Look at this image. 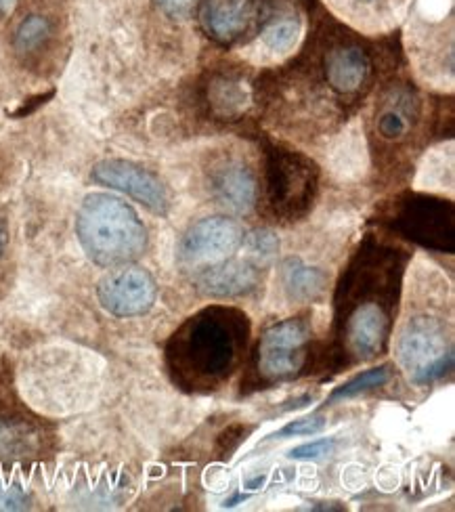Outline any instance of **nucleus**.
Returning a JSON list of instances; mask_svg holds the SVG:
<instances>
[{"label": "nucleus", "mask_w": 455, "mask_h": 512, "mask_svg": "<svg viewBox=\"0 0 455 512\" xmlns=\"http://www.w3.org/2000/svg\"><path fill=\"white\" fill-rule=\"evenodd\" d=\"M248 340L244 313L212 307L191 319L170 338L166 359L175 380L189 389H214L240 364Z\"/></svg>", "instance_id": "f257e3e1"}, {"label": "nucleus", "mask_w": 455, "mask_h": 512, "mask_svg": "<svg viewBox=\"0 0 455 512\" xmlns=\"http://www.w3.org/2000/svg\"><path fill=\"white\" fill-rule=\"evenodd\" d=\"M78 240L86 256L99 267H122L137 261L147 248V229L126 202L91 194L76 217Z\"/></svg>", "instance_id": "f03ea898"}, {"label": "nucleus", "mask_w": 455, "mask_h": 512, "mask_svg": "<svg viewBox=\"0 0 455 512\" xmlns=\"http://www.w3.org/2000/svg\"><path fill=\"white\" fill-rule=\"evenodd\" d=\"M390 288H395L393 282L378 286L376 275L367 273V269H353L351 280L344 286L346 298L355 303L342 319L344 343L357 359L367 361L380 355L388 343L393 328Z\"/></svg>", "instance_id": "7ed1b4c3"}, {"label": "nucleus", "mask_w": 455, "mask_h": 512, "mask_svg": "<svg viewBox=\"0 0 455 512\" xmlns=\"http://www.w3.org/2000/svg\"><path fill=\"white\" fill-rule=\"evenodd\" d=\"M399 361L409 380L426 387L453 366V343L443 319L435 315L409 317L399 336Z\"/></svg>", "instance_id": "20e7f679"}, {"label": "nucleus", "mask_w": 455, "mask_h": 512, "mask_svg": "<svg viewBox=\"0 0 455 512\" xmlns=\"http://www.w3.org/2000/svg\"><path fill=\"white\" fill-rule=\"evenodd\" d=\"M317 166L305 156L275 149L267 160V206L275 219L294 221L311 208L317 194Z\"/></svg>", "instance_id": "39448f33"}, {"label": "nucleus", "mask_w": 455, "mask_h": 512, "mask_svg": "<svg viewBox=\"0 0 455 512\" xmlns=\"http://www.w3.org/2000/svg\"><path fill=\"white\" fill-rule=\"evenodd\" d=\"M277 7L279 0H202L200 21L212 40L233 47L279 17Z\"/></svg>", "instance_id": "423d86ee"}, {"label": "nucleus", "mask_w": 455, "mask_h": 512, "mask_svg": "<svg viewBox=\"0 0 455 512\" xmlns=\"http://www.w3.org/2000/svg\"><path fill=\"white\" fill-rule=\"evenodd\" d=\"M311 328L305 319H286L271 326L256 349V368L265 380H286L296 376L307 359Z\"/></svg>", "instance_id": "0eeeda50"}, {"label": "nucleus", "mask_w": 455, "mask_h": 512, "mask_svg": "<svg viewBox=\"0 0 455 512\" xmlns=\"http://www.w3.org/2000/svg\"><path fill=\"white\" fill-rule=\"evenodd\" d=\"M244 236V227L233 219H202L198 223H193L181 240V263L195 271L219 265L242 248Z\"/></svg>", "instance_id": "6e6552de"}, {"label": "nucleus", "mask_w": 455, "mask_h": 512, "mask_svg": "<svg viewBox=\"0 0 455 512\" xmlns=\"http://www.w3.org/2000/svg\"><path fill=\"white\" fill-rule=\"evenodd\" d=\"M97 296L101 307L116 317H137L156 303V280L141 267L122 265L99 282Z\"/></svg>", "instance_id": "1a4fd4ad"}, {"label": "nucleus", "mask_w": 455, "mask_h": 512, "mask_svg": "<svg viewBox=\"0 0 455 512\" xmlns=\"http://www.w3.org/2000/svg\"><path fill=\"white\" fill-rule=\"evenodd\" d=\"M93 181L122 191L156 215H166L170 208V194L162 179L135 162L103 160L93 168Z\"/></svg>", "instance_id": "9d476101"}, {"label": "nucleus", "mask_w": 455, "mask_h": 512, "mask_svg": "<svg viewBox=\"0 0 455 512\" xmlns=\"http://www.w3.org/2000/svg\"><path fill=\"white\" fill-rule=\"evenodd\" d=\"M325 87L338 97H357L372 78V57L357 42H334L323 53Z\"/></svg>", "instance_id": "9b49d317"}, {"label": "nucleus", "mask_w": 455, "mask_h": 512, "mask_svg": "<svg viewBox=\"0 0 455 512\" xmlns=\"http://www.w3.org/2000/svg\"><path fill=\"white\" fill-rule=\"evenodd\" d=\"M208 183L216 202L233 212H248L258 198V183L250 164L237 156L214 160L208 170Z\"/></svg>", "instance_id": "f8f14e48"}, {"label": "nucleus", "mask_w": 455, "mask_h": 512, "mask_svg": "<svg viewBox=\"0 0 455 512\" xmlns=\"http://www.w3.org/2000/svg\"><path fill=\"white\" fill-rule=\"evenodd\" d=\"M401 227L426 248L453 250V215L451 206L439 200H414L401 212Z\"/></svg>", "instance_id": "ddd939ff"}, {"label": "nucleus", "mask_w": 455, "mask_h": 512, "mask_svg": "<svg viewBox=\"0 0 455 512\" xmlns=\"http://www.w3.org/2000/svg\"><path fill=\"white\" fill-rule=\"evenodd\" d=\"M263 267L252 263L248 256H229L227 261L206 267L195 275V286L200 292L216 298H231L252 292L263 275Z\"/></svg>", "instance_id": "4468645a"}, {"label": "nucleus", "mask_w": 455, "mask_h": 512, "mask_svg": "<svg viewBox=\"0 0 455 512\" xmlns=\"http://www.w3.org/2000/svg\"><path fill=\"white\" fill-rule=\"evenodd\" d=\"M302 34V24L296 15H279L260 30L256 38V53L260 57L277 59L281 55H288L298 45V38Z\"/></svg>", "instance_id": "2eb2a0df"}, {"label": "nucleus", "mask_w": 455, "mask_h": 512, "mask_svg": "<svg viewBox=\"0 0 455 512\" xmlns=\"http://www.w3.org/2000/svg\"><path fill=\"white\" fill-rule=\"evenodd\" d=\"M414 124V103L407 93H395L386 103L376 118L378 135L386 141H401L409 135Z\"/></svg>", "instance_id": "dca6fc26"}, {"label": "nucleus", "mask_w": 455, "mask_h": 512, "mask_svg": "<svg viewBox=\"0 0 455 512\" xmlns=\"http://www.w3.org/2000/svg\"><path fill=\"white\" fill-rule=\"evenodd\" d=\"M36 450L38 435L28 422L0 416V460H21Z\"/></svg>", "instance_id": "f3484780"}, {"label": "nucleus", "mask_w": 455, "mask_h": 512, "mask_svg": "<svg viewBox=\"0 0 455 512\" xmlns=\"http://www.w3.org/2000/svg\"><path fill=\"white\" fill-rule=\"evenodd\" d=\"M325 282L328 277L321 269L309 267L298 259H290L284 265V286L292 301H313L323 292Z\"/></svg>", "instance_id": "a211bd4d"}, {"label": "nucleus", "mask_w": 455, "mask_h": 512, "mask_svg": "<svg viewBox=\"0 0 455 512\" xmlns=\"http://www.w3.org/2000/svg\"><path fill=\"white\" fill-rule=\"evenodd\" d=\"M51 38H53V24L49 21V17L32 13L17 24L13 34V49L21 57H34L42 49H47Z\"/></svg>", "instance_id": "6ab92c4d"}, {"label": "nucleus", "mask_w": 455, "mask_h": 512, "mask_svg": "<svg viewBox=\"0 0 455 512\" xmlns=\"http://www.w3.org/2000/svg\"><path fill=\"white\" fill-rule=\"evenodd\" d=\"M250 95L240 80L219 78L210 84V105L223 118H235L246 110Z\"/></svg>", "instance_id": "aec40b11"}, {"label": "nucleus", "mask_w": 455, "mask_h": 512, "mask_svg": "<svg viewBox=\"0 0 455 512\" xmlns=\"http://www.w3.org/2000/svg\"><path fill=\"white\" fill-rule=\"evenodd\" d=\"M390 380V368L388 366H378L367 372L357 374L355 378H351L349 382H344L342 387L334 389L330 395V403L338 401V399H351L357 395H363L367 391H374L378 387H384V384Z\"/></svg>", "instance_id": "412c9836"}, {"label": "nucleus", "mask_w": 455, "mask_h": 512, "mask_svg": "<svg viewBox=\"0 0 455 512\" xmlns=\"http://www.w3.org/2000/svg\"><path fill=\"white\" fill-rule=\"evenodd\" d=\"M242 248H244V252H242L244 256H248L252 263L265 269L275 259V254L279 250V240L273 236V231L260 229V231L250 233V236H244Z\"/></svg>", "instance_id": "4be33fe9"}, {"label": "nucleus", "mask_w": 455, "mask_h": 512, "mask_svg": "<svg viewBox=\"0 0 455 512\" xmlns=\"http://www.w3.org/2000/svg\"><path fill=\"white\" fill-rule=\"evenodd\" d=\"M325 429V418L313 416V418H302L286 424L284 429H279L271 439H288V437H302V435H317Z\"/></svg>", "instance_id": "5701e85b"}, {"label": "nucleus", "mask_w": 455, "mask_h": 512, "mask_svg": "<svg viewBox=\"0 0 455 512\" xmlns=\"http://www.w3.org/2000/svg\"><path fill=\"white\" fill-rule=\"evenodd\" d=\"M336 441L334 439H319L313 443H305L300 447H294L290 452V458L294 460H321L334 452Z\"/></svg>", "instance_id": "b1692460"}, {"label": "nucleus", "mask_w": 455, "mask_h": 512, "mask_svg": "<svg viewBox=\"0 0 455 512\" xmlns=\"http://www.w3.org/2000/svg\"><path fill=\"white\" fill-rule=\"evenodd\" d=\"M30 496L19 485H7L0 481V510H26Z\"/></svg>", "instance_id": "393cba45"}, {"label": "nucleus", "mask_w": 455, "mask_h": 512, "mask_svg": "<svg viewBox=\"0 0 455 512\" xmlns=\"http://www.w3.org/2000/svg\"><path fill=\"white\" fill-rule=\"evenodd\" d=\"M158 3H160V7H164L170 13H181V11L189 9L193 0H158Z\"/></svg>", "instance_id": "a878e982"}, {"label": "nucleus", "mask_w": 455, "mask_h": 512, "mask_svg": "<svg viewBox=\"0 0 455 512\" xmlns=\"http://www.w3.org/2000/svg\"><path fill=\"white\" fill-rule=\"evenodd\" d=\"M13 5H15V0H0V17H5Z\"/></svg>", "instance_id": "bb28decb"}, {"label": "nucleus", "mask_w": 455, "mask_h": 512, "mask_svg": "<svg viewBox=\"0 0 455 512\" xmlns=\"http://www.w3.org/2000/svg\"><path fill=\"white\" fill-rule=\"evenodd\" d=\"M5 242H7V236H5V227H3V223H0V252H3V248H5Z\"/></svg>", "instance_id": "cd10ccee"}, {"label": "nucleus", "mask_w": 455, "mask_h": 512, "mask_svg": "<svg viewBox=\"0 0 455 512\" xmlns=\"http://www.w3.org/2000/svg\"><path fill=\"white\" fill-rule=\"evenodd\" d=\"M355 3H361V5H376L378 0H355Z\"/></svg>", "instance_id": "c85d7f7f"}]
</instances>
